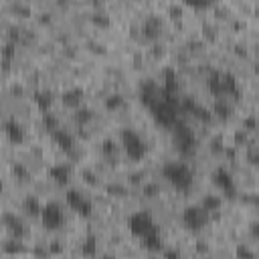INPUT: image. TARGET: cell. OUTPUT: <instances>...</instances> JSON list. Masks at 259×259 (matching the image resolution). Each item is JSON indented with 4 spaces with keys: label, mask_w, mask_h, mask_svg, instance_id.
<instances>
[{
    "label": "cell",
    "mask_w": 259,
    "mask_h": 259,
    "mask_svg": "<svg viewBox=\"0 0 259 259\" xmlns=\"http://www.w3.org/2000/svg\"><path fill=\"white\" fill-rule=\"evenodd\" d=\"M164 178L178 191H189L193 187V170L183 162H168L162 168Z\"/></svg>",
    "instance_id": "cell-1"
},
{
    "label": "cell",
    "mask_w": 259,
    "mask_h": 259,
    "mask_svg": "<svg viewBox=\"0 0 259 259\" xmlns=\"http://www.w3.org/2000/svg\"><path fill=\"white\" fill-rule=\"evenodd\" d=\"M122 144L128 152V156L132 158V160H142L146 156V152H148V146L146 142L142 140V136L138 132H134V130H124V134H122Z\"/></svg>",
    "instance_id": "cell-2"
},
{
    "label": "cell",
    "mask_w": 259,
    "mask_h": 259,
    "mask_svg": "<svg viewBox=\"0 0 259 259\" xmlns=\"http://www.w3.org/2000/svg\"><path fill=\"white\" fill-rule=\"evenodd\" d=\"M128 225H130V231H132L134 235L140 237V239H146V237L154 235V233H158V229H156V225H154L152 217H150L146 211L134 213L132 217H130Z\"/></svg>",
    "instance_id": "cell-3"
},
{
    "label": "cell",
    "mask_w": 259,
    "mask_h": 259,
    "mask_svg": "<svg viewBox=\"0 0 259 259\" xmlns=\"http://www.w3.org/2000/svg\"><path fill=\"white\" fill-rule=\"evenodd\" d=\"M41 221H43V225H45L47 229L55 231V229H59V227L63 225V221H65V213H63V209H61V206H59L57 202H49V204L43 206Z\"/></svg>",
    "instance_id": "cell-4"
},
{
    "label": "cell",
    "mask_w": 259,
    "mask_h": 259,
    "mask_svg": "<svg viewBox=\"0 0 259 259\" xmlns=\"http://www.w3.org/2000/svg\"><path fill=\"white\" fill-rule=\"evenodd\" d=\"M209 215L202 206H189V209H185L183 213V223L191 229V231H198L206 225V221H209Z\"/></svg>",
    "instance_id": "cell-5"
},
{
    "label": "cell",
    "mask_w": 259,
    "mask_h": 259,
    "mask_svg": "<svg viewBox=\"0 0 259 259\" xmlns=\"http://www.w3.org/2000/svg\"><path fill=\"white\" fill-rule=\"evenodd\" d=\"M65 200H67V206L73 211H77L79 215H91V202L79 193V191H67L65 194Z\"/></svg>",
    "instance_id": "cell-6"
},
{
    "label": "cell",
    "mask_w": 259,
    "mask_h": 259,
    "mask_svg": "<svg viewBox=\"0 0 259 259\" xmlns=\"http://www.w3.org/2000/svg\"><path fill=\"white\" fill-rule=\"evenodd\" d=\"M215 185H217L225 194H231V196H233V193H235V185H233V178H231V174H229L227 170H217V172H215Z\"/></svg>",
    "instance_id": "cell-7"
},
{
    "label": "cell",
    "mask_w": 259,
    "mask_h": 259,
    "mask_svg": "<svg viewBox=\"0 0 259 259\" xmlns=\"http://www.w3.org/2000/svg\"><path fill=\"white\" fill-rule=\"evenodd\" d=\"M4 130H6V136L10 138V142L20 144V142L24 140V130H22V126H20L16 120H8V122L4 124Z\"/></svg>",
    "instance_id": "cell-8"
},
{
    "label": "cell",
    "mask_w": 259,
    "mask_h": 259,
    "mask_svg": "<svg viewBox=\"0 0 259 259\" xmlns=\"http://www.w3.org/2000/svg\"><path fill=\"white\" fill-rule=\"evenodd\" d=\"M53 140L65 150V152H71L73 150V146H75V142H73V136L69 134V132H65V130H55L53 132Z\"/></svg>",
    "instance_id": "cell-9"
},
{
    "label": "cell",
    "mask_w": 259,
    "mask_h": 259,
    "mask_svg": "<svg viewBox=\"0 0 259 259\" xmlns=\"http://www.w3.org/2000/svg\"><path fill=\"white\" fill-rule=\"evenodd\" d=\"M49 172H51V178L59 185H65L69 180V166L67 164H55V166H51Z\"/></svg>",
    "instance_id": "cell-10"
},
{
    "label": "cell",
    "mask_w": 259,
    "mask_h": 259,
    "mask_svg": "<svg viewBox=\"0 0 259 259\" xmlns=\"http://www.w3.org/2000/svg\"><path fill=\"white\" fill-rule=\"evenodd\" d=\"M51 101H53V97H51L49 91H39L35 95V103H37V108L45 114H49V108H51Z\"/></svg>",
    "instance_id": "cell-11"
},
{
    "label": "cell",
    "mask_w": 259,
    "mask_h": 259,
    "mask_svg": "<svg viewBox=\"0 0 259 259\" xmlns=\"http://www.w3.org/2000/svg\"><path fill=\"white\" fill-rule=\"evenodd\" d=\"M81 253L85 257H95L97 255V237L95 235H89L83 243H81Z\"/></svg>",
    "instance_id": "cell-12"
},
{
    "label": "cell",
    "mask_w": 259,
    "mask_h": 259,
    "mask_svg": "<svg viewBox=\"0 0 259 259\" xmlns=\"http://www.w3.org/2000/svg\"><path fill=\"white\" fill-rule=\"evenodd\" d=\"M221 204H223V200L219 198V196H215V194H209V196H204V200H202V209L206 211V213H211V211H219L221 209Z\"/></svg>",
    "instance_id": "cell-13"
},
{
    "label": "cell",
    "mask_w": 259,
    "mask_h": 259,
    "mask_svg": "<svg viewBox=\"0 0 259 259\" xmlns=\"http://www.w3.org/2000/svg\"><path fill=\"white\" fill-rule=\"evenodd\" d=\"M213 112H215L219 118H229V116H231V106L227 103V99H217Z\"/></svg>",
    "instance_id": "cell-14"
},
{
    "label": "cell",
    "mask_w": 259,
    "mask_h": 259,
    "mask_svg": "<svg viewBox=\"0 0 259 259\" xmlns=\"http://www.w3.org/2000/svg\"><path fill=\"white\" fill-rule=\"evenodd\" d=\"M24 211H27L29 215H41L43 213V206L39 204V200L37 198H33V196H29L27 200H24Z\"/></svg>",
    "instance_id": "cell-15"
},
{
    "label": "cell",
    "mask_w": 259,
    "mask_h": 259,
    "mask_svg": "<svg viewBox=\"0 0 259 259\" xmlns=\"http://www.w3.org/2000/svg\"><path fill=\"white\" fill-rule=\"evenodd\" d=\"M63 101L69 103V106H75V103H79V101H81V91H79V89L67 91V93L63 95Z\"/></svg>",
    "instance_id": "cell-16"
},
{
    "label": "cell",
    "mask_w": 259,
    "mask_h": 259,
    "mask_svg": "<svg viewBox=\"0 0 259 259\" xmlns=\"http://www.w3.org/2000/svg\"><path fill=\"white\" fill-rule=\"evenodd\" d=\"M237 257H239V259H255L253 251H251L247 245H239V247H237Z\"/></svg>",
    "instance_id": "cell-17"
},
{
    "label": "cell",
    "mask_w": 259,
    "mask_h": 259,
    "mask_svg": "<svg viewBox=\"0 0 259 259\" xmlns=\"http://www.w3.org/2000/svg\"><path fill=\"white\" fill-rule=\"evenodd\" d=\"M106 106H108V110L120 108V106H122V97H120V95H110L108 101H106Z\"/></svg>",
    "instance_id": "cell-18"
},
{
    "label": "cell",
    "mask_w": 259,
    "mask_h": 259,
    "mask_svg": "<svg viewBox=\"0 0 259 259\" xmlns=\"http://www.w3.org/2000/svg\"><path fill=\"white\" fill-rule=\"evenodd\" d=\"M2 55H4V59H6V61H8V59L14 55V43H6V45H4Z\"/></svg>",
    "instance_id": "cell-19"
},
{
    "label": "cell",
    "mask_w": 259,
    "mask_h": 259,
    "mask_svg": "<svg viewBox=\"0 0 259 259\" xmlns=\"http://www.w3.org/2000/svg\"><path fill=\"white\" fill-rule=\"evenodd\" d=\"M93 116H91V112L89 110H79V112H77V120H79L81 124L83 122H87V120H91Z\"/></svg>",
    "instance_id": "cell-20"
},
{
    "label": "cell",
    "mask_w": 259,
    "mask_h": 259,
    "mask_svg": "<svg viewBox=\"0 0 259 259\" xmlns=\"http://www.w3.org/2000/svg\"><path fill=\"white\" fill-rule=\"evenodd\" d=\"M164 257L166 259H180V255L176 251H164Z\"/></svg>",
    "instance_id": "cell-21"
},
{
    "label": "cell",
    "mask_w": 259,
    "mask_h": 259,
    "mask_svg": "<svg viewBox=\"0 0 259 259\" xmlns=\"http://www.w3.org/2000/svg\"><path fill=\"white\" fill-rule=\"evenodd\" d=\"M101 259H116L114 255H101Z\"/></svg>",
    "instance_id": "cell-22"
},
{
    "label": "cell",
    "mask_w": 259,
    "mask_h": 259,
    "mask_svg": "<svg viewBox=\"0 0 259 259\" xmlns=\"http://www.w3.org/2000/svg\"><path fill=\"white\" fill-rule=\"evenodd\" d=\"M255 71H257V73H259V63H257V67H255Z\"/></svg>",
    "instance_id": "cell-23"
}]
</instances>
